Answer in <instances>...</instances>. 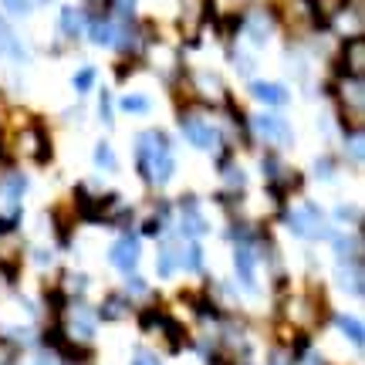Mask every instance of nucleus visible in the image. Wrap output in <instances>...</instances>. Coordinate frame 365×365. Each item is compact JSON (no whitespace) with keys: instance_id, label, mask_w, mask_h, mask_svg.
<instances>
[{"instance_id":"obj_1","label":"nucleus","mask_w":365,"mask_h":365,"mask_svg":"<svg viewBox=\"0 0 365 365\" xmlns=\"http://www.w3.org/2000/svg\"><path fill=\"white\" fill-rule=\"evenodd\" d=\"M139 173H143V180L149 186H163V182L173 176L176 170V163H173V153H170V143H166V135H159V132H145L139 135Z\"/></svg>"},{"instance_id":"obj_2","label":"nucleus","mask_w":365,"mask_h":365,"mask_svg":"<svg viewBox=\"0 0 365 365\" xmlns=\"http://www.w3.org/2000/svg\"><path fill=\"white\" fill-rule=\"evenodd\" d=\"M287 227L298 237H304V240H314V237H322V230H325V217H322V210L314 207V203H304L294 213H287Z\"/></svg>"},{"instance_id":"obj_3","label":"nucleus","mask_w":365,"mask_h":365,"mask_svg":"<svg viewBox=\"0 0 365 365\" xmlns=\"http://www.w3.org/2000/svg\"><path fill=\"white\" fill-rule=\"evenodd\" d=\"M108 261L115 264L122 274H135V267H139V237L135 234L118 237L112 250H108Z\"/></svg>"},{"instance_id":"obj_4","label":"nucleus","mask_w":365,"mask_h":365,"mask_svg":"<svg viewBox=\"0 0 365 365\" xmlns=\"http://www.w3.org/2000/svg\"><path fill=\"white\" fill-rule=\"evenodd\" d=\"M234 271H237V281H240V284L254 294V291H257V257H254L250 244H237V250H234Z\"/></svg>"},{"instance_id":"obj_5","label":"nucleus","mask_w":365,"mask_h":365,"mask_svg":"<svg viewBox=\"0 0 365 365\" xmlns=\"http://www.w3.org/2000/svg\"><path fill=\"white\" fill-rule=\"evenodd\" d=\"M182 135H186L196 149H213V145H217V129L200 115H182Z\"/></svg>"},{"instance_id":"obj_6","label":"nucleus","mask_w":365,"mask_h":365,"mask_svg":"<svg viewBox=\"0 0 365 365\" xmlns=\"http://www.w3.org/2000/svg\"><path fill=\"white\" fill-rule=\"evenodd\" d=\"M254 125L261 132V139H267V143H274V145H291V139H294V132L287 129V122L277 115H257Z\"/></svg>"},{"instance_id":"obj_7","label":"nucleus","mask_w":365,"mask_h":365,"mask_svg":"<svg viewBox=\"0 0 365 365\" xmlns=\"http://www.w3.org/2000/svg\"><path fill=\"white\" fill-rule=\"evenodd\" d=\"M339 287L352 298H362L365 294V271L362 261H341L339 264Z\"/></svg>"},{"instance_id":"obj_8","label":"nucleus","mask_w":365,"mask_h":365,"mask_svg":"<svg viewBox=\"0 0 365 365\" xmlns=\"http://www.w3.org/2000/svg\"><path fill=\"white\" fill-rule=\"evenodd\" d=\"M341 65H345V78H362L365 75V41L362 38H352L345 41V48H341Z\"/></svg>"},{"instance_id":"obj_9","label":"nucleus","mask_w":365,"mask_h":365,"mask_svg":"<svg viewBox=\"0 0 365 365\" xmlns=\"http://www.w3.org/2000/svg\"><path fill=\"white\" fill-rule=\"evenodd\" d=\"M244 34H247L254 44H264V41L271 38V17H267L264 11L250 14L247 21H244Z\"/></svg>"},{"instance_id":"obj_10","label":"nucleus","mask_w":365,"mask_h":365,"mask_svg":"<svg viewBox=\"0 0 365 365\" xmlns=\"http://www.w3.org/2000/svg\"><path fill=\"white\" fill-rule=\"evenodd\" d=\"M335 325H339L341 335H345V339H349L355 349L362 352V345H365V328H362V322H359L355 314H335Z\"/></svg>"},{"instance_id":"obj_11","label":"nucleus","mask_w":365,"mask_h":365,"mask_svg":"<svg viewBox=\"0 0 365 365\" xmlns=\"http://www.w3.org/2000/svg\"><path fill=\"white\" fill-rule=\"evenodd\" d=\"M250 91H254V98L264 102V105H284L287 102V88L274 85V81H254Z\"/></svg>"},{"instance_id":"obj_12","label":"nucleus","mask_w":365,"mask_h":365,"mask_svg":"<svg viewBox=\"0 0 365 365\" xmlns=\"http://www.w3.org/2000/svg\"><path fill=\"white\" fill-rule=\"evenodd\" d=\"M182 234L186 237H200V234H207V220L200 217V210H196V203L190 200H182Z\"/></svg>"},{"instance_id":"obj_13","label":"nucleus","mask_w":365,"mask_h":365,"mask_svg":"<svg viewBox=\"0 0 365 365\" xmlns=\"http://www.w3.org/2000/svg\"><path fill=\"white\" fill-rule=\"evenodd\" d=\"M180 267V250H176V244H163L159 247V257H156V274L159 277H173V271Z\"/></svg>"},{"instance_id":"obj_14","label":"nucleus","mask_w":365,"mask_h":365,"mask_svg":"<svg viewBox=\"0 0 365 365\" xmlns=\"http://www.w3.org/2000/svg\"><path fill=\"white\" fill-rule=\"evenodd\" d=\"M98 314H102V318H108V322L125 318V314H129V298H125V294H108V298H105V304L98 308Z\"/></svg>"},{"instance_id":"obj_15","label":"nucleus","mask_w":365,"mask_h":365,"mask_svg":"<svg viewBox=\"0 0 365 365\" xmlns=\"http://www.w3.org/2000/svg\"><path fill=\"white\" fill-rule=\"evenodd\" d=\"M186 24H190V38H196L203 24V0H182V27Z\"/></svg>"},{"instance_id":"obj_16","label":"nucleus","mask_w":365,"mask_h":365,"mask_svg":"<svg viewBox=\"0 0 365 365\" xmlns=\"http://www.w3.org/2000/svg\"><path fill=\"white\" fill-rule=\"evenodd\" d=\"M301 355L294 352V345H274L267 352V365H298Z\"/></svg>"},{"instance_id":"obj_17","label":"nucleus","mask_w":365,"mask_h":365,"mask_svg":"<svg viewBox=\"0 0 365 365\" xmlns=\"http://www.w3.org/2000/svg\"><path fill=\"white\" fill-rule=\"evenodd\" d=\"M180 261L190 267V271H203V250H200V244L196 240H190L186 247H182V254H180Z\"/></svg>"},{"instance_id":"obj_18","label":"nucleus","mask_w":365,"mask_h":365,"mask_svg":"<svg viewBox=\"0 0 365 365\" xmlns=\"http://www.w3.org/2000/svg\"><path fill=\"white\" fill-rule=\"evenodd\" d=\"M91 38H95V44H115V27L108 24L105 17H98L91 24Z\"/></svg>"},{"instance_id":"obj_19","label":"nucleus","mask_w":365,"mask_h":365,"mask_svg":"<svg viewBox=\"0 0 365 365\" xmlns=\"http://www.w3.org/2000/svg\"><path fill=\"white\" fill-rule=\"evenodd\" d=\"M95 166H102V170H118V163H115V153H112V145L108 143H98L95 145Z\"/></svg>"},{"instance_id":"obj_20","label":"nucleus","mask_w":365,"mask_h":365,"mask_svg":"<svg viewBox=\"0 0 365 365\" xmlns=\"http://www.w3.org/2000/svg\"><path fill=\"white\" fill-rule=\"evenodd\" d=\"M61 31H65L68 38H75L81 31V14L75 11V7H65V11H61Z\"/></svg>"},{"instance_id":"obj_21","label":"nucleus","mask_w":365,"mask_h":365,"mask_svg":"<svg viewBox=\"0 0 365 365\" xmlns=\"http://www.w3.org/2000/svg\"><path fill=\"white\" fill-rule=\"evenodd\" d=\"M345 4L349 0H314V14L318 17H339L345 11Z\"/></svg>"},{"instance_id":"obj_22","label":"nucleus","mask_w":365,"mask_h":365,"mask_svg":"<svg viewBox=\"0 0 365 365\" xmlns=\"http://www.w3.org/2000/svg\"><path fill=\"white\" fill-rule=\"evenodd\" d=\"M153 105H149V98L145 95H125L122 98V112H135V115H143V112H149Z\"/></svg>"},{"instance_id":"obj_23","label":"nucleus","mask_w":365,"mask_h":365,"mask_svg":"<svg viewBox=\"0 0 365 365\" xmlns=\"http://www.w3.org/2000/svg\"><path fill=\"white\" fill-rule=\"evenodd\" d=\"M85 287H88V277H85V274H71V271H68V274H65V287H61V294H81Z\"/></svg>"},{"instance_id":"obj_24","label":"nucleus","mask_w":365,"mask_h":365,"mask_svg":"<svg viewBox=\"0 0 365 365\" xmlns=\"http://www.w3.org/2000/svg\"><path fill=\"white\" fill-rule=\"evenodd\" d=\"M7 51L21 58V51H17V41H14V34H11V27L0 21V54H7Z\"/></svg>"},{"instance_id":"obj_25","label":"nucleus","mask_w":365,"mask_h":365,"mask_svg":"<svg viewBox=\"0 0 365 365\" xmlns=\"http://www.w3.org/2000/svg\"><path fill=\"white\" fill-rule=\"evenodd\" d=\"M0 365H17V345L0 339Z\"/></svg>"},{"instance_id":"obj_26","label":"nucleus","mask_w":365,"mask_h":365,"mask_svg":"<svg viewBox=\"0 0 365 365\" xmlns=\"http://www.w3.org/2000/svg\"><path fill=\"white\" fill-rule=\"evenodd\" d=\"M91 81H95V71H91V68H81L78 75H75V88H78V91H88Z\"/></svg>"},{"instance_id":"obj_27","label":"nucleus","mask_w":365,"mask_h":365,"mask_svg":"<svg viewBox=\"0 0 365 365\" xmlns=\"http://www.w3.org/2000/svg\"><path fill=\"white\" fill-rule=\"evenodd\" d=\"M0 4H4L11 14H21V17H24V14H31V0H0Z\"/></svg>"},{"instance_id":"obj_28","label":"nucleus","mask_w":365,"mask_h":365,"mask_svg":"<svg viewBox=\"0 0 365 365\" xmlns=\"http://www.w3.org/2000/svg\"><path fill=\"white\" fill-rule=\"evenodd\" d=\"M7 182H11V186H7V193H11V196H21L27 190V180H21V176H11Z\"/></svg>"},{"instance_id":"obj_29","label":"nucleus","mask_w":365,"mask_h":365,"mask_svg":"<svg viewBox=\"0 0 365 365\" xmlns=\"http://www.w3.org/2000/svg\"><path fill=\"white\" fill-rule=\"evenodd\" d=\"M105 7H108V0H88V11L95 14V21H98V17H105Z\"/></svg>"},{"instance_id":"obj_30","label":"nucleus","mask_w":365,"mask_h":365,"mask_svg":"<svg viewBox=\"0 0 365 365\" xmlns=\"http://www.w3.org/2000/svg\"><path fill=\"white\" fill-rule=\"evenodd\" d=\"M227 186H234V190H244V173L230 170V173H227Z\"/></svg>"},{"instance_id":"obj_31","label":"nucleus","mask_w":365,"mask_h":365,"mask_svg":"<svg viewBox=\"0 0 365 365\" xmlns=\"http://www.w3.org/2000/svg\"><path fill=\"white\" fill-rule=\"evenodd\" d=\"M339 217H341V220L359 223V210H355V207H339Z\"/></svg>"},{"instance_id":"obj_32","label":"nucleus","mask_w":365,"mask_h":365,"mask_svg":"<svg viewBox=\"0 0 365 365\" xmlns=\"http://www.w3.org/2000/svg\"><path fill=\"white\" fill-rule=\"evenodd\" d=\"M210 365H234V362H230V359H223V355H213V359H210Z\"/></svg>"},{"instance_id":"obj_33","label":"nucleus","mask_w":365,"mask_h":365,"mask_svg":"<svg viewBox=\"0 0 365 365\" xmlns=\"http://www.w3.org/2000/svg\"><path fill=\"white\" fill-rule=\"evenodd\" d=\"M132 365H156V362H153L149 355H139V359H135V362H132Z\"/></svg>"}]
</instances>
